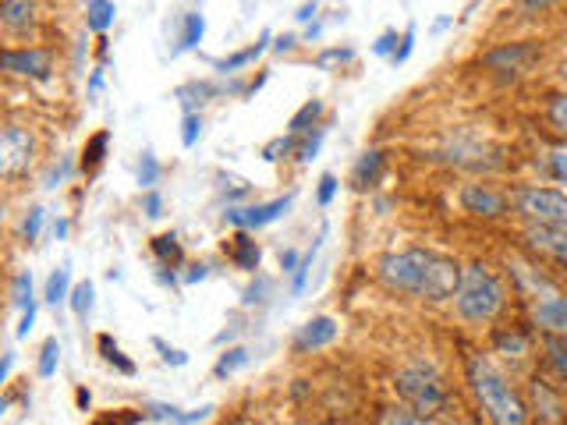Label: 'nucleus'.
Here are the masks:
<instances>
[{"mask_svg":"<svg viewBox=\"0 0 567 425\" xmlns=\"http://www.w3.org/2000/svg\"><path fill=\"white\" fill-rule=\"evenodd\" d=\"M377 277L394 294H408L415 301H447L457 291L461 262L433 252V248H401L377 262Z\"/></svg>","mask_w":567,"mask_h":425,"instance_id":"obj_1","label":"nucleus"},{"mask_svg":"<svg viewBox=\"0 0 567 425\" xmlns=\"http://www.w3.org/2000/svg\"><path fill=\"white\" fill-rule=\"evenodd\" d=\"M465 383L489 425H528V404L483 351H472L465 359Z\"/></svg>","mask_w":567,"mask_h":425,"instance_id":"obj_2","label":"nucleus"},{"mask_svg":"<svg viewBox=\"0 0 567 425\" xmlns=\"http://www.w3.org/2000/svg\"><path fill=\"white\" fill-rule=\"evenodd\" d=\"M451 301H454V315L461 323L486 326L493 319H501V312L507 305V291H504V280L493 273V266L468 262V266H461V280H457V291Z\"/></svg>","mask_w":567,"mask_h":425,"instance_id":"obj_3","label":"nucleus"},{"mask_svg":"<svg viewBox=\"0 0 567 425\" xmlns=\"http://www.w3.org/2000/svg\"><path fill=\"white\" fill-rule=\"evenodd\" d=\"M394 390H398V401L404 407H412V412L422 415L425 422L440 418L451 407V390L443 383L440 369L433 362L415 359V362L401 365L394 376Z\"/></svg>","mask_w":567,"mask_h":425,"instance_id":"obj_4","label":"nucleus"},{"mask_svg":"<svg viewBox=\"0 0 567 425\" xmlns=\"http://www.w3.org/2000/svg\"><path fill=\"white\" fill-rule=\"evenodd\" d=\"M514 277L522 280V288L528 294V312H532V323L539 326V333L567 336V294L557 283L539 277V270H532V266H518Z\"/></svg>","mask_w":567,"mask_h":425,"instance_id":"obj_5","label":"nucleus"},{"mask_svg":"<svg viewBox=\"0 0 567 425\" xmlns=\"http://www.w3.org/2000/svg\"><path fill=\"white\" fill-rule=\"evenodd\" d=\"M514 209L525 224L539 227H564L567 230V191L560 188H539V185H522L511 195Z\"/></svg>","mask_w":567,"mask_h":425,"instance_id":"obj_6","label":"nucleus"},{"mask_svg":"<svg viewBox=\"0 0 567 425\" xmlns=\"http://www.w3.org/2000/svg\"><path fill=\"white\" fill-rule=\"evenodd\" d=\"M543 61V43L536 40H518V43H501L493 46L483 64L493 71V75H504V79H518V75H528L532 68Z\"/></svg>","mask_w":567,"mask_h":425,"instance_id":"obj_7","label":"nucleus"},{"mask_svg":"<svg viewBox=\"0 0 567 425\" xmlns=\"http://www.w3.org/2000/svg\"><path fill=\"white\" fill-rule=\"evenodd\" d=\"M35 164V135L22 124H8L0 135V170L4 177H22Z\"/></svg>","mask_w":567,"mask_h":425,"instance_id":"obj_8","label":"nucleus"},{"mask_svg":"<svg viewBox=\"0 0 567 425\" xmlns=\"http://www.w3.org/2000/svg\"><path fill=\"white\" fill-rule=\"evenodd\" d=\"M457 203L475 220H504L507 212H511V199H507V195L501 188H493V185H483V182L461 185Z\"/></svg>","mask_w":567,"mask_h":425,"instance_id":"obj_9","label":"nucleus"},{"mask_svg":"<svg viewBox=\"0 0 567 425\" xmlns=\"http://www.w3.org/2000/svg\"><path fill=\"white\" fill-rule=\"evenodd\" d=\"M0 64H4L8 75L29 79V82H47L53 75V58L43 46H8Z\"/></svg>","mask_w":567,"mask_h":425,"instance_id":"obj_10","label":"nucleus"},{"mask_svg":"<svg viewBox=\"0 0 567 425\" xmlns=\"http://www.w3.org/2000/svg\"><path fill=\"white\" fill-rule=\"evenodd\" d=\"M291 203H295V195H284V199H274V203H256V206H230L224 217H227V224H235L238 230H259L266 224L280 220L284 212L291 209Z\"/></svg>","mask_w":567,"mask_h":425,"instance_id":"obj_11","label":"nucleus"},{"mask_svg":"<svg viewBox=\"0 0 567 425\" xmlns=\"http://www.w3.org/2000/svg\"><path fill=\"white\" fill-rule=\"evenodd\" d=\"M532 404H536L539 425H564L567 422V397L546 376H532Z\"/></svg>","mask_w":567,"mask_h":425,"instance_id":"obj_12","label":"nucleus"},{"mask_svg":"<svg viewBox=\"0 0 567 425\" xmlns=\"http://www.w3.org/2000/svg\"><path fill=\"white\" fill-rule=\"evenodd\" d=\"M525 245L532 252H539L546 259H554L567 266V230L564 227H539V224H525Z\"/></svg>","mask_w":567,"mask_h":425,"instance_id":"obj_13","label":"nucleus"},{"mask_svg":"<svg viewBox=\"0 0 567 425\" xmlns=\"http://www.w3.org/2000/svg\"><path fill=\"white\" fill-rule=\"evenodd\" d=\"M337 333H341V326H337L333 315H316V319H309V323L298 326V333H295V351L298 354H309V351H319V348H330L337 341Z\"/></svg>","mask_w":567,"mask_h":425,"instance_id":"obj_14","label":"nucleus"},{"mask_svg":"<svg viewBox=\"0 0 567 425\" xmlns=\"http://www.w3.org/2000/svg\"><path fill=\"white\" fill-rule=\"evenodd\" d=\"M0 25L8 35H29L35 29V0H4L0 4Z\"/></svg>","mask_w":567,"mask_h":425,"instance_id":"obj_15","label":"nucleus"},{"mask_svg":"<svg viewBox=\"0 0 567 425\" xmlns=\"http://www.w3.org/2000/svg\"><path fill=\"white\" fill-rule=\"evenodd\" d=\"M224 252H227L230 262L238 266V270H245V273H256V270H259L262 252H259V245H256L252 235H248V230H238L235 238L224 241Z\"/></svg>","mask_w":567,"mask_h":425,"instance_id":"obj_16","label":"nucleus"},{"mask_svg":"<svg viewBox=\"0 0 567 425\" xmlns=\"http://www.w3.org/2000/svg\"><path fill=\"white\" fill-rule=\"evenodd\" d=\"M386 167V156L380 149H365L359 159H354V167H351V185L354 188H372L380 182V174Z\"/></svg>","mask_w":567,"mask_h":425,"instance_id":"obj_17","label":"nucleus"},{"mask_svg":"<svg viewBox=\"0 0 567 425\" xmlns=\"http://www.w3.org/2000/svg\"><path fill=\"white\" fill-rule=\"evenodd\" d=\"M532 348V336L522 326H511V330H496L493 333V351L496 354H507V359H525Z\"/></svg>","mask_w":567,"mask_h":425,"instance_id":"obj_18","label":"nucleus"},{"mask_svg":"<svg viewBox=\"0 0 567 425\" xmlns=\"http://www.w3.org/2000/svg\"><path fill=\"white\" fill-rule=\"evenodd\" d=\"M270 40H274V35H270V32H262L256 46H245V50L230 53V58H224V61H213V68H217L220 75H230V71H241L245 64H252L256 58H262L266 46H270Z\"/></svg>","mask_w":567,"mask_h":425,"instance_id":"obj_19","label":"nucleus"},{"mask_svg":"<svg viewBox=\"0 0 567 425\" xmlns=\"http://www.w3.org/2000/svg\"><path fill=\"white\" fill-rule=\"evenodd\" d=\"M319 117H323V100H309L301 111L288 121V135H309L312 128H319Z\"/></svg>","mask_w":567,"mask_h":425,"instance_id":"obj_20","label":"nucleus"},{"mask_svg":"<svg viewBox=\"0 0 567 425\" xmlns=\"http://www.w3.org/2000/svg\"><path fill=\"white\" fill-rule=\"evenodd\" d=\"M85 22L93 32H106L114 25V18H117V4L114 0H89V8H85Z\"/></svg>","mask_w":567,"mask_h":425,"instance_id":"obj_21","label":"nucleus"},{"mask_svg":"<svg viewBox=\"0 0 567 425\" xmlns=\"http://www.w3.org/2000/svg\"><path fill=\"white\" fill-rule=\"evenodd\" d=\"M106 146H111V132H96L93 138L85 142V149H82V170H85V174H93V170L103 164Z\"/></svg>","mask_w":567,"mask_h":425,"instance_id":"obj_22","label":"nucleus"},{"mask_svg":"<svg viewBox=\"0 0 567 425\" xmlns=\"http://www.w3.org/2000/svg\"><path fill=\"white\" fill-rule=\"evenodd\" d=\"M47 305H53V309H58V305H64V301L71 298V273L68 270H53L50 273V280H47Z\"/></svg>","mask_w":567,"mask_h":425,"instance_id":"obj_23","label":"nucleus"},{"mask_svg":"<svg viewBox=\"0 0 567 425\" xmlns=\"http://www.w3.org/2000/svg\"><path fill=\"white\" fill-rule=\"evenodd\" d=\"M153 252H156V259L164 262V266H182V259H185L177 235H159V238H153Z\"/></svg>","mask_w":567,"mask_h":425,"instance_id":"obj_24","label":"nucleus"},{"mask_svg":"<svg viewBox=\"0 0 567 425\" xmlns=\"http://www.w3.org/2000/svg\"><path fill=\"white\" fill-rule=\"evenodd\" d=\"M93 298H96L93 280H82V283H75V288H71L68 305H71V312H75L79 319H85L89 312H93Z\"/></svg>","mask_w":567,"mask_h":425,"instance_id":"obj_25","label":"nucleus"},{"mask_svg":"<svg viewBox=\"0 0 567 425\" xmlns=\"http://www.w3.org/2000/svg\"><path fill=\"white\" fill-rule=\"evenodd\" d=\"M100 354H103V359L106 362H111L117 372H124V376H135V362H128V359H124V351L111 341V336H106V333H100Z\"/></svg>","mask_w":567,"mask_h":425,"instance_id":"obj_26","label":"nucleus"},{"mask_svg":"<svg viewBox=\"0 0 567 425\" xmlns=\"http://www.w3.org/2000/svg\"><path fill=\"white\" fill-rule=\"evenodd\" d=\"M241 365H248V351H245V348H230V351L220 354V362L213 365V376H217V380H227V376H235V372H238Z\"/></svg>","mask_w":567,"mask_h":425,"instance_id":"obj_27","label":"nucleus"},{"mask_svg":"<svg viewBox=\"0 0 567 425\" xmlns=\"http://www.w3.org/2000/svg\"><path fill=\"white\" fill-rule=\"evenodd\" d=\"M203 35H206V18H203L199 11H188V14H185L182 46H177V50H192V46H199V43H203Z\"/></svg>","mask_w":567,"mask_h":425,"instance_id":"obj_28","label":"nucleus"},{"mask_svg":"<svg viewBox=\"0 0 567 425\" xmlns=\"http://www.w3.org/2000/svg\"><path fill=\"white\" fill-rule=\"evenodd\" d=\"M61 365V344H58V336H47L43 341V351H40V365H35V372H40L43 380H50L53 372H58Z\"/></svg>","mask_w":567,"mask_h":425,"instance_id":"obj_29","label":"nucleus"},{"mask_svg":"<svg viewBox=\"0 0 567 425\" xmlns=\"http://www.w3.org/2000/svg\"><path fill=\"white\" fill-rule=\"evenodd\" d=\"M546 174L554 177L557 185H567V142H560V146L546 149Z\"/></svg>","mask_w":567,"mask_h":425,"instance_id":"obj_30","label":"nucleus"},{"mask_svg":"<svg viewBox=\"0 0 567 425\" xmlns=\"http://www.w3.org/2000/svg\"><path fill=\"white\" fill-rule=\"evenodd\" d=\"M380 425H425V418L415 415L412 407L394 404V407H383L380 412Z\"/></svg>","mask_w":567,"mask_h":425,"instance_id":"obj_31","label":"nucleus"},{"mask_svg":"<svg viewBox=\"0 0 567 425\" xmlns=\"http://www.w3.org/2000/svg\"><path fill=\"white\" fill-rule=\"evenodd\" d=\"M11 305L22 309V312L32 305V273H18L11 280Z\"/></svg>","mask_w":567,"mask_h":425,"instance_id":"obj_32","label":"nucleus"},{"mask_svg":"<svg viewBox=\"0 0 567 425\" xmlns=\"http://www.w3.org/2000/svg\"><path fill=\"white\" fill-rule=\"evenodd\" d=\"M546 117H549V124H554V128L567 138V93H557L554 100H549Z\"/></svg>","mask_w":567,"mask_h":425,"instance_id":"obj_33","label":"nucleus"},{"mask_svg":"<svg viewBox=\"0 0 567 425\" xmlns=\"http://www.w3.org/2000/svg\"><path fill=\"white\" fill-rule=\"evenodd\" d=\"M156 177H159V164L153 153H142V164H138V185L153 191L156 188Z\"/></svg>","mask_w":567,"mask_h":425,"instance_id":"obj_34","label":"nucleus"},{"mask_svg":"<svg viewBox=\"0 0 567 425\" xmlns=\"http://www.w3.org/2000/svg\"><path fill=\"white\" fill-rule=\"evenodd\" d=\"M199 135H203V117L199 114H185V121H182V146L192 149L195 142H199Z\"/></svg>","mask_w":567,"mask_h":425,"instance_id":"obj_35","label":"nucleus"},{"mask_svg":"<svg viewBox=\"0 0 567 425\" xmlns=\"http://www.w3.org/2000/svg\"><path fill=\"white\" fill-rule=\"evenodd\" d=\"M560 4V0H518V14L522 18H543V14H549Z\"/></svg>","mask_w":567,"mask_h":425,"instance_id":"obj_36","label":"nucleus"},{"mask_svg":"<svg viewBox=\"0 0 567 425\" xmlns=\"http://www.w3.org/2000/svg\"><path fill=\"white\" fill-rule=\"evenodd\" d=\"M351 58H354V50H351V46H333V50H327V53H319L316 64H319V68H333V64H348Z\"/></svg>","mask_w":567,"mask_h":425,"instance_id":"obj_37","label":"nucleus"},{"mask_svg":"<svg viewBox=\"0 0 567 425\" xmlns=\"http://www.w3.org/2000/svg\"><path fill=\"white\" fill-rule=\"evenodd\" d=\"M40 230H43V209H40V206H32V209H29V217H25V224H22V238H25V241H35V238H40Z\"/></svg>","mask_w":567,"mask_h":425,"instance_id":"obj_38","label":"nucleus"},{"mask_svg":"<svg viewBox=\"0 0 567 425\" xmlns=\"http://www.w3.org/2000/svg\"><path fill=\"white\" fill-rule=\"evenodd\" d=\"M412 50H415V25H408L404 35H401V46L394 50V58H390V64H404L408 58H412Z\"/></svg>","mask_w":567,"mask_h":425,"instance_id":"obj_39","label":"nucleus"},{"mask_svg":"<svg viewBox=\"0 0 567 425\" xmlns=\"http://www.w3.org/2000/svg\"><path fill=\"white\" fill-rule=\"evenodd\" d=\"M323 128H316V132H309L306 135V142H301V146H298V159H306V164H309V159L319 153V146H323Z\"/></svg>","mask_w":567,"mask_h":425,"instance_id":"obj_40","label":"nucleus"},{"mask_svg":"<svg viewBox=\"0 0 567 425\" xmlns=\"http://www.w3.org/2000/svg\"><path fill=\"white\" fill-rule=\"evenodd\" d=\"M142 212H146V217H153V220L164 217V195H159L156 188L142 195Z\"/></svg>","mask_w":567,"mask_h":425,"instance_id":"obj_41","label":"nucleus"},{"mask_svg":"<svg viewBox=\"0 0 567 425\" xmlns=\"http://www.w3.org/2000/svg\"><path fill=\"white\" fill-rule=\"evenodd\" d=\"M337 188H341V182H337L333 174H323V177H319V206H330V203H333V195H337Z\"/></svg>","mask_w":567,"mask_h":425,"instance_id":"obj_42","label":"nucleus"},{"mask_svg":"<svg viewBox=\"0 0 567 425\" xmlns=\"http://www.w3.org/2000/svg\"><path fill=\"white\" fill-rule=\"evenodd\" d=\"M316 248H319V245H312V248H309V252H306V259H301V266H298V273H295V291H298V294L306 291V280H309V270H312Z\"/></svg>","mask_w":567,"mask_h":425,"instance_id":"obj_43","label":"nucleus"},{"mask_svg":"<svg viewBox=\"0 0 567 425\" xmlns=\"http://www.w3.org/2000/svg\"><path fill=\"white\" fill-rule=\"evenodd\" d=\"M394 50H398V32L386 29L377 40V46H372V53H380V58H394Z\"/></svg>","mask_w":567,"mask_h":425,"instance_id":"obj_44","label":"nucleus"},{"mask_svg":"<svg viewBox=\"0 0 567 425\" xmlns=\"http://www.w3.org/2000/svg\"><path fill=\"white\" fill-rule=\"evenodd\" d=\"M153 344H156L159 351H164V362H167V365H185V362H188V354H185V351H177V348H167L164 341H159V336H156Z\"/></svg>","mask_w":567,"mask_h":425,"instance_id":"obj_45","label":"nucleus"},{"mask_svg":"<svg viewBox=\"0 0 567 425\" xmlns=\"http://www.w3.org/2000/svg\"><path fill=\"white\" fill-rule=\"evenodd\" d=\"M298 266H301V262H298V252H295V248H288V252L280 256V270H284V273H298Z\"/></svg>","mask_w":567,"mask_h":425,"instance_id":"obj_46","label":"nucleus"},{"mask_svg":"<svg viewBox=\"0 0 567 425\" xmlns=\"http://www.w3.org/2000/svg\"><path fill=\"white\" fill-rule=\"evenodd\" d=\"M32 323H35V301H32V305L22 312V323H18V336H29Z\"/></svg>","mask_w":567,"mask_h":425,"instance_id":"obj_47","label":"nucleus"},{"mask_svg":"<svg viewBox=\"0 0 567 425\" xmlns=\"http://www.w3.org/2000/svg\"><path fill=\"white\" fill-rule=\"evenodd\" d=\"M309 18H316V0H312V4H301L298 8V22H309Z\"/></svg>","mask_w":567,"mask_h":425,"instance_id":"obj_48","label":"nucleus"},{"mask_svg":"<svg viewBox=\"0 0 567 425\" xmlns=\"http://www.w3.org/2000/svg\"><path fill=\"white\" fill-rule=\"evenodd\" d=\"M295 43H298V40H295V35H280V40H277L274 46H277V50L284 53V50H295Z\"/></svg>","mask_w":567,"mask_h":425,"instance_id":"obj_49","label":"nucleus"},{"mask_svg":"<svg viewBox=\"0 0 567 425\" xmlns=\"http://www.w3.org/2000/svg\"><path fill=\"white\" fill-rule=\"evenodd\" d=\"M203 277H206V266H192V273H188L185 280H188V283H195V280H203Z\"/></svg>","mask_w":567,"mask_h":425,"instance_id":"obj_50","label":"nucleus"},{"mask_svg":"<svg viewBox=\"0 0 567 425\" xmlns=\"http://www.w3.org/2000/svg\"><path fill=\"white\" fill-rule=\"evenodd\" d=\"M11 365H14V354L8 351V354H4V372H0V380H4V383H8V376H11Z\"/></svg>","mask_w":567,"mask_h":425,"instance_id":"obj_51","label":"nucleus"},{"mask_svg":"<svg viewBox=\"0 0 567 425\" xmlns=\"http://www.w3.org/2000/svg\"><path fill=\"white\" fill-rule=\"evenodd\" d=\"M557 75H560V82H567V58L560 61V71H557Z\"/></svg>","mask_w":567,"mask_h":425,"instance_id":"obj_52","label":"nucleus"},{"mask_svg":"<svg viewBox=\"0 0 567 425\" xmlns=\"http://www.w3.org/2000/svg\"><path fill=\"white\" fill-rule=\"evenodd\" d=\"M436 425H468V422H457V418H443V422H436Z\"/></svg>","mask_w":567,"mask_h":425,"instance_id":"obj_53","label":"nucleus"}]
</instances>
